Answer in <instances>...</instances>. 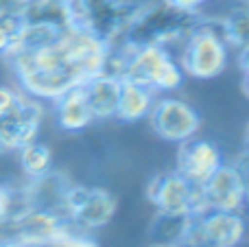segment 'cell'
Returning a JSON list of instances; mask_svg holds the SVG:
<instances>
[{
    "label": "cell",
    "mask_w": 249,
    "mask_h": 247,
    "mask_svg": "<svg viewBox=\"0 0 249 247\" xmlns=\"http://www.w3.org/2000/svg\"><path fill=\"white\" fill-rule=\"evenodd\" d=\"M112 44L79 26H66L51 44L7 55L26 96L55 101L105 70Z\"/></svg>",
    "instance_id": "1"
},
{
    "label": "cell",
    "mask_w": 249,
    "mask_h": 247,
    "mask_svg": "<svg viewBox=\"0 0 249 247\" xmlns=\"http://www.w3.org/2000/svg\"><path fill=\"white\" fill-rule=\"evenodd\" d=\"M201 22V13L175 7L168 0L144 2L142 11L129 26L124 44L131 46H171L184 42Z\"/></svg>",
    "instance_id": "2"
},
{
    "label": "cell",
    "mask_w": 249,
    "mask_h": 247,
    "mask_svg": "<svg viewBox=\"0 0 249 247\" xmlns=\"http://www.w3.org/2000/svg\"><path fill=\"white\" fill-rule=\"evenodd\" d=\"M123 55L121 81H131L153 92L179 90L184 83V70L164 46H131L118 42Z\"/></svg>",
    "instance_id": "3"
},
{
    "label": "cell",
    "mask_w": 249,
    "mask_h": 247,
    "mask_svg": "<svg viewBox=\"0 0 249 247\" xmlns=\"http://www.w3.org/2000/svg\"><path fill=\"white\" fill-rule=\"evenodd\" d=\"M136 0H66L70 26H79L107 44H118L142 11Z\"/></svg>",
    "instance_id": "4"
},
{
    "label": "cell",
    "mask_w": 249,
    "mask_h": 247,
    "mask_svg": "<svg viewBox=\"0 0 249 247\" xmlns=\"http://www.w3.org/2000/svg\"><path fill=\"white\" fill-rule=\"evenodd\" d=\"M228 48L221 20L201 18L197 29L184 39L179 66L193 79H214L228 66Z\"/></svg>",
    "instance_id": "5"
},
{
    "label": "cell",
    "mask_w": 249,
    "mask_h": 247,
    "mask_svg": "<svg viewBox=\"0 0 249 247\" xmlns=\"http://www.w3.org/2000/svg\"><path fill=\"white\" fill-rule=\"evenodd\" d=\"M118 210V199L103 186H79L68 188L64 204V217L77 230L96 232L112 223Z\"/></svg>",
    "instance_id": "6"
},
{
    "label": "cell",
    "mask_w": 249,
    "mask_h": 247,
    "mask_svg": "<svg viewBox=\"0 0 249 247\" xmlns=\"http://www.w3.org/2000/svg\"><path fill=\"white\" fill-rule=\"evenodd\" d=\"M146 199L158 212L199 217L208 210L201 184H193L177 171L158 173L146 186Z\"/></svg>",
    "instance_id": "7"
},
{
    "label": "cell",
    "mask_w": 249,
    "mask_h": 247,
    "mask_svg": "<svg viewBox=\"0 0 249 247\" xmlns=\"http://www.w3.org/2000/svg\"><path fill=\"white\" fill-rule=\"evenodd\" d=\"M7 239L20 247H51L70 228L61 212L37 206H24L2 223Z\"/></svg>",
    "instance_id": "8"
},
{
    "label": "cell",
    "mask_w": 249,
    "mask_h": 247,
    "mask_svg": "<svg viewBox=\"0 0 249 247\" xmlns=\"http://www.w3.org/2000/svg\"><path fill=\"white\" fill-rule=\"evenodd\" d=\"M247 230L245 212L208 208L199 217H193L181 247H236L247 239Z\"/></svg>",
    "instance_id": "9"
},
{
    "label": "cell",
    "mask_w": 249,
    "mask_h": 247,
    "mask_svg": "<svg viewBox=\"0 0 249 247\" xmlns=\"http://www.w3.org/2000/svg\"><path fill=\"white\" fill-rule=\"evenodd\" d=\"M149 125L158 138L166 142H184V140L197 136L201 127V116L190 103L175 96H164L153 103L149 112Z\"/></svg>",
    "instance_id": "10"
},
{
    "label": "cell",
    "mask_w": 249,
    "mask_h": 247,
    "mask_svg": "<svg viewBox=\"0 0 249 247\" xmlns=\"http://www.w3.org/2000/svg\"><path fill=\"white\" fill-rule=\"evenodd\" d=\"M44 107L33 96L20 94L13 107L0 114V151H20L24 144L37 140Z\"/></svg>",
    "instance_id": "11"
},
{
    "label": "cell",
    "mask_w": 249,
    "mask_h": 247,
    "mask_svg": "<svg viewBox=\"0 0 249 247\" xmlns=\"http://www.w3.org/2000/svg\"><path fill=\"white\" fill-rule=\"evenodd\" d=\"M223 164V153L214 142L206 138H193L179 142L177 149V164L175 171L181 173L193 184H206L208 177Z\"/></svg>",
    "instance_id": "12"
},
{
    "label": "cell",
    "mask_w": 249,
    "mask_h": 247,
    "mask_svg": "<svg viewBox=\"0 0 249 247\" xmlns=\"http://www.w3.org/2000/svg\"><path fill=\"white\" fill-rule=\"evenodd\" d=\"M203 197L208 208L212 210H232V212H245L249 206L245 186L241 182V175L236 173L232 164H221L214 173L201 184Z\"/></svg>",
    "instance_id": "13"
},
{
    "label": "cell",
    "mask_w": 249,
    "mask_h": 247,
    "mask_svg": "<svg viewBox=\"0 0 249 247\" xmlns=\"http://www.w3.org/2000/svg\"><path fill=\"white\" fill-rule=\"evenodd\" d=\"M72 186L70 177L61 171H48L42 177L31 179V184L24 188L26 206H37V208H48L64 214V204L68 188Z\"/></svg>",
    "instance_id": "14"
},
{
    "label": "cell",
    "mask_w": 249,
    "mask_h": 247,
    "mask_svg": "<svg viewBox=\"0 0 249 247\" xmlns=\"http://www.w3.org/2000/svg\"><path fill=\"white\" fill-rule=\"evenodd\" d=\"M55 103V118L59 129L68 131V134H77L83 131L94 123V114H92L90 105L86 99V90L83 86H77L61 94L59 99L53 101Z\"/></svg>",
    "instance_id": "15"
},
{
    "label": "cell",
    "mask_w": 249,
    "mask_h": 247,
    "mask_svg": "<svg viewBox=\"0 0 249 247\" xmlns=\"http://www.w3.org/2000/svg\"><path fill=\"white\" fill-rule=\"evenodd\" d=\"M121 83H123L121 79L114 77V74H107V72H101L83 83L86 99H88V105H90L92 114H94V121L116 118Z\"/></svg>",
    "instance_id": "16"
},
{
    "label": "cell",
    "mask_w": 249,
    "mask_h": 247,
    "mask_svg": "<svg viewBox=\"0 0 249 247\" xmlns=\"http://www.w3.org/2000/svg\"><path fill=\"white\" fill-rule=\"evenodd\" d=\"M190 223H193L190 214H168L155 210L146 228L149 247H181L190 230Z\"/></svg>",
    "instance_id": "17"
},
{
    "label": "cell",
    "mask_w": 249,
    "mask_h": 247,
    "mask_svg": "<svg viewBox=\"0 0 249 247\" xmlns=\"http://www.w3.org/2000/svg\"><path fill=\"white\" fill-rule=\"evenodd\" d=\"M155 103V92L144 86H138L131 81L121 83V96H118L116 118L123 123H138L149 116L151 107Z\"/></svg>",
    "instance_id": "18"
},
{
    "label": "cell",
    "mask_w": 249,
    "mask_h": 247,
    "mask_svg": "<svg viewBox=\"0 0 249 247\" xmlns=\"http://www.w3.org/2000/svg\"><path fill=\"white\" fill-rule=\"evenodd\" d=\"M221 29L228 46L243 48L249 44V0H238L225 18H221Z\"/></svg>",
    "instance_id": "19"
},
{
    "label": "cell",
    "mask_w": 249,
    "mask_h": 247,
    "mask_svg": "<svg viewBox=\"0 0 249 247\" xmlns=\"http://www.w3.org/2000/svg\"><path fill=\"white\" fill-rule=\"evenodd\" d=\"M18 156H20L22 171H24V175L26 177H31V179L42 177V175H46L48 171L53 169V151H51V147L44 144V142H37V140L24 144V147L18 151Z\"/></svg>",
    "instance_id": "20"
},
{
    "label": "cell",
    "mask_w": 249,
    "mask_h": 247,
    "mask_svg": "<svg viewBox=\"0 0 249 247\" xmlns=\"http://www.w3.org/2000/svg\"><path fill=\"white\" fill-rule=\"evenodd\" d=\"M22 26H24V18L0 11V55H4L13 46Z\"/></svg>",
    "instance_id": "21"
},
{
    "label": "cell",
    "mask_w": 249,
    "mask_h": 247,
    "mask_svg": "<svg viewBox=\"0 0 249 247\" xmlns=\"http://www.w3.org/2000/svg\"><path fill=\"white\" fill-rule=\"evenodd\" d=\"M24 206H26L24 191L16 193L7 186H0V226H2L11 214H16L20 208H24Z\"/></svg>",
    "instance_id": "22"
},
{
    "label": "cell",
    "mask_w": 249,
    "mask_h": 247,
    "mask_svg": "<svg viewBox=\"0 0 249 247\" xmlns=\"http://www.w3.org/2000/svg\"><path fill=\"white\" fill-rule=\"evenodd\" d=\"M51 247H101V245H99V241L92 236V232H83V230H77V228L70 226Z\"/></svg>",
    "instance_id": "23"
},
{
    "label": "cell",
    "mask_w": 249,
    "mask_h": 247,
    "mask_svg": "<svg viewBox=\"0 0 249 247\" xmlns=\"http://www.w3.org/2000/svg\"><path fill=\"white\" fill-rule=\"evenodd\" d=\"M232 166L236 169V173L241 175V182H243V186H245L247 199H249V147H245L236 158H234Z\"/></svg>",
    "instance_id": "24"
},
{
    "label": "cell",
    "mask_w": 249,
    "mask_h": 247,
    "mask_svg": "<svg viewBox=\"0 0 249 247\" xmlns=\"http://www.w3.org/2000/svg\"><path fill=\"white\" fill-rule=\"evenodd\" d=\"M18 99H20V92L18 90H13L9 86H0V114L7 112L9 107H13Z\"/></svg>",
    "instance_id": "25"
},
{
    "label": "cell",
    "mask_w": 249,
    "mask_h": 247,
    "mask_svg": "<svg viewBox=\"0 0 249 247\" xmlns=\"http://www.w3.org/2000/svg\"><path fill=\"white\" fill-rule=\"evenodd\" d=\"M26 7H29V0H0V11L13 13L20 18H24Z\"/></svg>",
    "instance_id": "26"
},
{
    "label": "cell",
    "mask_w": 249,
    "mask_h": 247,
    "mask_svg": "<svg viewBox=\"0 0 249 247\" xmlns=\"http://www.w3.org/2000/svg\"><path fill=\"white\" fill-rule=\"evenodd\" d=\"M238 68L243 70V74H249V44L238 48Z\"/></svg>",
    "instance_id": "27"
},
{
    "label": "cell",
    "mask_w": 249,
    "mask_h": 247,
    "mask_svg": "<svg viewBox=\"0 0 249 247\" xmlns=\"http://www.w3.org/2000/svg\"><path fill=\"white\" fill-rule=\"evenodd\" d=\"M168 2H173L175 7H181V9H190V11H197V9L201 7L203 2H208V0H168Z\"/></svg>",
    "instance_id": "28"
},
{
    "label": "cell",
    "mask_w": 249,
    "mask_h": 247,
    "mask_svg": "<svg viewBox=\"0 0 249 247\" xmlns=\"http://www.w3.org/2000/svg\"><path fill=\"white\" fill-rule=\"evenodd\" d=\"M243 88H245V94L249 96V74H245V81H243Z\"/></svg>",
    "instance_id": "29"
},
{
    "label": "cell",
    "mask_w": 249,
    "mask_h": 247,
    "mask_svg": "<svg viewBox=\"0 0 249 247\" xmlns=\"http://www.w3.org/2000/svg\"><path fill=\"white\" fill-rule=\"evenodd\" d=\"M236 247H249V239H245V241H241Z\"/></svg>",
    "instance_id": "30"
},
{
    "label": "cell",
    "mask_w": 249,
    "mask_h": 247,
    "mask_svg": "<svg viewBox=\"0 0 249 247\" xmlns=\"http://www.w3.org/2000/svg\"><path fill=\"white\" fill-rule=\"evenodd\" d=\"M247 147H249V136H247Z\"/></svg>",
    "instance_id": "31"
}]
</instances>
